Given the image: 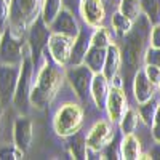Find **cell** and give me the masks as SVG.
I'll return each mask as SVG.
<instances>
[{
    "label": "cell",
    "mask_w": 160,
    "mask_h": 160,
    "mask_svg": "<svg viewBox=\"0 0 160 160\" xmlns=\"http://www.w3.org/2000/svg\"><path fill=\"white\" fill-rule=\"evenodd\" d=\"M50 55L48 48H45L42 55V66L38 69L37 78L32 85L31 91V104L34 108L43 111L51 104V101L55 99L56 93L62 83V80L66 78V71L64 66L58 64Z\"/></svg>",
    "instance_id": "1"
},
{
    "label": "cell",
    "mask_w": 160,
    "mask_h": 160,
    "mask_svg": "<svg viewBox=\"0 0 160 160\" xmlns=\"http://www.w3.org/2000/svg\"><path fill=\"white\" fill-rule=\"evenodd\" d=\"M151 21L148 19V16H138L136 19V28H133L127 35H125V43H123V50H122V62L127 68V74L125 77H133L136 74V71L139 69L138 66L141 62V59L144 58V43L148 38V31L151 29Z\"/></svg>",
    "instance_id": "2"
},
{
    "label": "cell",
    "mask_w": 160,
    "mask_h": 160,
    "mask_svg": "<svg viewBox=\"0 0 160 160\" xmlns=\"http://www.w3.org/2000/svg\"><path fill=\"white\" fill-rule=\"evenodd\" d=\"M43 0H11L8 28L18 37H24L29 26L40 16Z\"/></svg>",
    "instance_id": "3"
},
{
    "label": "cell",
    "mask_w": 160,
    "mask_h": 160,
    "mask_svg": "<svg viewBox=\"0 0 160 160\" xmlns=\"http://www.w3.org/2000/svg\"><path fill=\"white\" fill-rule=\"evenodd\" d=\"M83 123V109L75 102H66L56 111L53 118V128L61 138H69L80 131Z\"/></svg>",
    "instance_id": "4"
},
{
    "label": "cell",
    "mask_w": 160,
    "mask_h": 160,
    "mask_svg": "<svg viewBox=\"0 0 160 160\" xmlns=\"http://www.w3.org/2000/svg\"><path fill=\"white\" fill-rule=\"evenodd\" d=\"M34 58L31 55V48L28 45L24 53V58L21 62V71H19V78H18V87L15 91V102L16 109L21 112H28L29 109V102H31V91H32V85H34Z\"/></svg>",
    "instance_id": "5"
},
{
    "label": "cell",
    "mask_w": 160,
    "mask_h": 160,
    "mask_svg": "<svg viewBox=\"0 0 160 160\" xmlns=\"http://www.w3.org/2000/svg\"><path fill=\"white\" fill-rule=\"evenodd\" d=\"M28 43H24V37L13 34L10 28L2 32L0 38V62L7 64H21Z\"/></svg>",
    "instance_id": "6"
},
{
    "label": "cell",
    "mask_w": 160,
    "mask_h": 160,
    "mask_svg": "<svg viewBox=\"0 0 160 160\" xmlns=\"http://www.w3.org/2000/svg\"><path fill=\"white\" fill-rule=\"evenodd\" d=\"M93 74L85 64H78V66H69V69L66 71V80L69 82L72 90L75 91L77 98L85 102L90 95V88H91V80Z\"/></svg>",
    "instance_id": "7"
},
{
    "label": "cell",
    "mask_w": 160,
    "mask_h": 160,
    "mask_svg": "<svg viewBox=\"0 0 160 160\" xmlns=\"http://www.w3.org/2000/svg\"><path fill=\"white\" fill-rule=\"evenodd\" d=\"M50 35H51L50 26L42 19V16H38V18L29 26L28 45H29V48H31V55H32V58H34L35 62L42 58L45 48L48 47Z\"/></svg>",
    "instance_id": "8"
},
{
    "label": "cell",
    "mask_w": 160,
    "mask_h": 160,
    "mask_svg": "<svg viewBox=\"0 0 160 160\" xmlns=\"http://www.w3.org/2000/svg\"><path fill=\"white\" fill-rule=\"evenodd\" d=\"M21 64H7L0 62V104L8 106L13 102L15 91L18 87Z\"/></svg>",
    "instance_id": "9"
},
{
    "label": "cell",
    "mask_w": 160,
    "mask_h": 160,
    "mask_svg": "<svg viewBox=\"0 0 160 160\" xmlns=\"http://www.w3.org/2000/svg\"><path fill=\"white\" fill-rule=\"evenodd\" d=\"M74 40L75 38H71L68 35L51 32L50 40H48V47H47L48 51H50V56L55 59L58 64L68 66L69 64V59H71Z\"/></svg>",
    "instance_id": "10"
},
{
    "label": "cell",
    "mask_w": 160,
    "mask_h": 160,
    "mask_svg": "<svg viewBox=\"0 0 160 160\" xmlns=\"http://www.w3.org/2000/svg\"><path fill=\"white\" fill-rule=\"evenodd\" d=\"M127 109H128V104H127V95L123 88L111 87L108 99H106V111H108L109 120L112 123H118L123 114L127 112Z\"/></svg>",
    "instance_id": "11"
},
{
    "label": "cell",
    "mask_w": 160,
    "mask_h": 160,
    "mask_svg": "<svg viewBox=\"0 0 160 160\" xmlns=\"http://www.w3.org/2000/svg\"><path fill=\"white\" fill-rule=\"evenodd\" d=\"M50 31L55 32V34H62V35H68L71 38H77V35L80 34V26L74 16V11L68 10V8H62L59 11V15L55 18L50 24Z\"/></svg>",
    "instance_id": "12"
},
{
    "label": "cell",
    "mask_w": 160,
    "mask_h": 160,
    "mask_svg": "<svg viewBox=\"0 0 160 160\" xmlns=\"http://www.w3.org/2000/svg\"><path fill=\"white\" fill-rule=\"evenodd\" d=\"M112 130H111V125L109 122L106 120H99L95 125L91 127V130L88 131L87 135V146L88 149L93 151V152H98L101 151L102 148H106L111 139H112Z\"/></svg>",
    "instance_id": "13"
},
{
    "label": "cell",
    "mask_w": 160,
    "mask_h": 160,
    "mask_svg": "<svg viewBox=\"0 0 160 160\" xmlns=\"http://www.w3.org/2000/svg\"><path fill=\"white\" fill-rule=\"evenodd\" d=\"M78 11L85 24L90 28H99L106 16L102 0H80Z\"/></svg>",
    "instance_id": "14"
},
{
    "label": "cell",
    "mask_w": 160,
    "mask_h": 160,
    "mask_svg": "<svg viewBox=\"0 0 160 160\" xmlns=\"http://www.w3.org/2000/svg\"><path fill=\"white\" fill-rule=\"evenodd\" d=\"M13 138H15V146L21 151L28 152L31 149L32 138H34V127L29 117L19 115L15 120V128H13Z\"/></svg>",
    "instance_id": "15"
},
{
    "label": "cell",
    "mask_w": 160,
    "mask_h": 160,
    "mask_svg": "<svg viewBox=\"0 0 160 160\" xmlns=\"http://www.w3.org/2000/svg\"><path fill=\"white\" fill-rule=\"evenodd\" d=\"M133 93L138 104L149 101L152 96H155V85L146 75L144 69H138L136 74L133 75Z\"/></svg>",
    "instance_id": "16"
},
{
    "label": "cell",
    "mask_w": 160,
    "mask_h": 160,
    "mask_svg": "<svg viewBox=\"0 0 160 160\" xmlns=\"http://www.w3.org/2000/svg\"><path fill=\"white\" fill-rule=\"evenodd\" d=\"M109 90H111L109 88V78L102 72H98L93 75L90 95H91V99L96 104L98 109H106V99H108Z\"/></svg>",
    "instance_id": "17"
},
{
    "label": "cell",
    "mask_w": 160,
    "mask_h": 160,
    "mask_svg": "<svg viewBox=\"0 0 160 160\" xmlns=\"http://www.w3.org/2000/svg\"><path fill=\"white\" fill-rule=\"evenodd\" d=\"M91 47V34L88 31H80V34L77 35V38L74 40L72 45V53H71V59L68 66H78L83 64L85 56Z\"/></svg>",
    "instance_id": "18"
},
{
    "label": "cell",
    "mask_w": 160,
    "mask_h": 160,
    "mask_svg": "<svg viewBox=\"0 0 160 160\" xmlns=\"http://www.w3.org/2000/svg\"><path fill=\"white\" fill-rule=\"evenodd\" d=\"M106 55H108V48H101V47H95L91 45L87 56H85V61L83 64L93 72V74H98V72H102L104 69V62H106Z\"/></svg>",
    "instance_id": "19"
},
{
    "label": "cell",
    "mask_w": 160,
    "mask_h": 160,
    "mask_svg": "<svg viewBox=\"0 0 160 160\" xmlns=\"http://www.w3.org/2000/svg\"><path fill=\"white\" fill-rule=\"evenodd\" d=\"M120 66H122V51H120V48L117 45L112 43V45L108 47V55H106L102 74L111 80L115 74H118Z\"/></svg>",
    "instance_id": "20"
},
{
    "label": "cell",
    "mask_w": 160,
    "mask_h": 160,
    "mask_svg": "<svg viewBox=\"0 0 160 160\" xmlns=\"http://www.w3.org/2000/svg\"><path fill=\"white\" fill-rule=\"evenodd\" d=\"M120 158H125V160L141 158V142L133 133L123 135V139L120 142Z\"/></svg>",
    "instance_id": "21"
},
{
    "label": "cell",
    "mask_w": 160,
    "mask_h": 160,
    "mask_svg": "<svg viewBox=\"0 0 160 160\" xmlns=\"http://www.w3.org/2000/svg\"><path fill=\"white\" fill-rule=\"evenodd\" d=\"M158 106H160V102L155 96H152L149 101L139 104V108H138L139 117L148 127H152L154 120H155V115H157V111H158Z\"/></svg>",
    "instance_id": "22"
},
{
    "label": "cell",
    "mask_w": 160,
    "mask_h": 160,
    "mask_svg": "<svg viewBox=\"0 0 160 160\" xmlns=\"http://www.w3.org/2000/svg\"><path fill=\"white\" fill-rule=\"evenodd\" d=\"M64 8L62 5V0H43L42 3V13H40V16H42V19L50 26L53 21H55V18L59 15V11Z\"/></svg>",
    "instance_id": "23"
},
{
    "label": "cell",
    "mask_w": 160,
    "mask_h": 160,
    "mask_svg": "<svg viewBox=\"0 0 160 160\" xmlns=\"http://www.w3.org/2000/svg\"><path fill=\"white\" fill-rule=\"evenodd\" d=\"M111 24H112L114 32H115L118 37H125V35L133 29V21H131L130 18H127L123 13H120V11H115L114 15H112Z\"/></svg>",
    "instance_id": "24"
},
{
    "label": "cell",
    "mask_w": 160,
    "mask_h": 160,
    "mask_svg": "<svg viewBox=\"0 0 160 160\" xmlns=\"http://www.w3.org/2000/svg\"><path fill=\"white\" fill-rule=\"evenodd\" d=\"M71 142H69V151L72 154L74 158H87V151H88V146H87V138L82 136V133L77 131L75 135L69 136Z\"/></svg>",
    "instance_id": "25"
},
{
    "label": "cell",
    "mask_w": 160,
    "mask_h": 160,
    "mask_svg": "<svg viewBox=\"0 0 160 160\" xmlns=\"http://www.w3.org/2000/svg\"><path fill=\"white\" fill-rule=\"evenodd\" d=\"M141 10L152 26L160 24V0H141Z\"/></svg>",
    "instance_id": "26"
},
{
    "label": "cell",
    "mask_w": 160,
    "mask_h": 160,
    "mask_svg": "<svg viewBox=\"0 0 160 160\" xmlns=\"http://www.w3.org/2000/svg\"><path fill=\"white\" fill-rule=\"evenodd\" d=\"M118 11L123 13L127 18H130L131 21H136L138 16L142 13L141 10V0H122L118 3Z\"/></svg>",
    "instance_id": "27"
},
{
    "label": "cell",
    "mask_w": 160,
    "mask_h": 160,
    "mask_svg": "<svg viewBox=\"0 0 160 160\" xmlns=\"http://www.w3.org/2000/svg\"><path fill=\"white\" fill-rule=\"evenodd\" d=\"M138 114L133 111V109H127V112L123 114L122 120H120V130H122L123 135H130V133H135L136 127H138V122H139Z\"/></svg>",
    "instance_id": "28"
},
{
    "label": "cell",
    "mask_w": 160,
    "mask_h": 160,
    "mask_svg": "<svg viewBox=\"0 0 160 160\" xmlns=\"http://www.w3.org/2000/svg\"><path fill=\"white\" fill-rule=\"evenodd\" d=\"M91 45L101 47V48H108L109 45H112V38H111L109 29L102 28V26L95 28V32L91 34Z\"/></svg>",
    "instance_id": "29"
},
{
    "label": "cell",
    "mask_w": 160,
    "mask_h": 160,
    "mask_svg": "<svg viewBox=\"0 0 160 160\" xmlns=\"http://www.w3.org/2000/svg\"><path fill=\"white\" fill-rule=\"evenodd\" d=\"M10 24V2L0 0V32H3Z\"/></svg>",
    "instance_id": "30"
},
{
    "label": "cell",
    "mask_w": 160,
    "mask_h": 160,
    "mask_svg": "<svg viewBox=\"0 0 160 160\" xmlns=\"http://www.w3.org/2000/svg\"><path fill=\"white\" fill-rule=\"evenodd\" d=\"M24 151H21L19 148L13 146V148H3L0 149V158L2 160H8V158H13V160H19L24 157Z\"/></svg>",
    "instance_id": "31"
},
{
    "label": "cell",
    "mask_w": 160,
    "mask_h": 160,
    "mask_svg": "<svg viewBox=\"0 0 160 160\" xmlns=\"http://www.w3.org/2000/svg\"><path fill=\"white\" fill-rule=\"evenodd\" d=\"M144 64H155L160 68V48L149 47L144 53Z\"/></svg>",
    "instance_id": "32"
},
{
    "label": "cell",
    "mask_w": 160,
    "mask_h": 160,
    "mask_svg": "<svg viewBox=\"0 0 160 160\" xmlns=\"http://www.w3.org/2000/svg\"><path fill=\"white\" fill-rule=\"evenodd\" d=\"M144 72H146V75L149 77L151 82L155 87H158V83H160V68L158 66H155V64H144Z\"/></svg>",
    "instance_id": "33"
},
{
    "label": "cell",
    "mask_w": 160,
    "mask_h": 160,
    "mask_svg": "<svg viewBox=\"0 0 160 160\" xmlns=\"http://www.w3.org/2000/svg\"><path fill=\"white\" fill-rule=\"evenodd\" d=\"M151 47L160 48V24H155L151 28V35H149Z\"/></svg>",
    "instance_id": "34"
},
{
    "label": "cell",
    "mask_w": 160,
    "mask_h": 160,
    "mask_svg": "<svg viewBox=\"0 0 160 160\" xmlns=\"http://www.w3.org/2000/svg\"><path fill=\"white\" fill-rule=\"evenodd\" d=\"M152 136L157 142H160V106H158V111L155 115V120L152 123Z\"/></svg>",
    "instance_id": "35"
},
{
    "label": "cell",
    "mask_w": 160,
    "mask_h": 160,
    "mask_svg": "<svg viewBox=\"0 0 160 160\" xmlns=\"http://www.w3.org/2000/svg\"><path fill=\"white\" fill-rule=\"evenodd\" d=\"M109 82H111V85L115 87V88H123V82H125V80H122V77H120L118 74H115V75L109 80Z\"/></svg>",
    "instance_id": "36"
},
{
    "label": "cell",
    "mask_w": 160,
    "mask_h": 160,
    "mask_svg": "<svg viewBox=\"0 0 160 160\" xmlns=\"http://www.w3.org/2000/svg\"><path fill=\"white\" fill-rule=\"evenodd\" d=\"M62 5L64 8H68V10H75L78 5H80V0H62Z\"/></svg>",
    "instance_id": "37"
},
{
    "label": "cell",
    "mask_w": 160,
    "mask_h": 160,
    "mask_svg": "<svg viewBox=\"0 0 160 160\" xmlns=\"http://www.w3.org/2000/svg\"><path fill=\"white\" fill-rule=\"evenodd\" d=\"M149 155H151V158H160V142L155 146V149H154Z\"/></svg>",
    "instance_id": "38"
},
{
    "label": "cell",
    "mask_w": 160,
    "mask_h": 160,
    "mask_svg": "<svg viewBox=\"0 0 160 160\" xmlns=\"http://www.w3.org/2000/svg\"><path fill=\"white\" fill-rule=\"evenodd\" d=\"M2 115H3V106L0 104V120H2Z\"/></svg>",
    "instance_id": "39"
},
{
    "label": "cell",
    "mask_w": 160,
    "mask_h": 160,
    "mask_svg": "<svg viewBox=\"0 0 160 160\" xmlns=\"http://www.w3.org/2000/svg\"><path fill=\"white\" fill-rule=\"evenodd\" d=\"M109 2H111V3H120L122 0H109Z\"/></svg>",
    "instance_id": "40"
},
{
    "label": "cell",
    "mask_w": 160,
    "mask_h": 160,
    "mask_svg": "<svg viewBox=\"0 0 160 160\" xmlns=\"http://www.w3.org/2000/svg\"><path fill=\"white\" fill-rule=\"evenodd\" d=\"M158 93H160V83H158Z\"/></svg>",
    "instance_id": "41"
},
{
    "label": "cell",
    "mask_w": 160,
    "mask_h": 160,
    "mask_svg": "<svg viewBox=\"0 0 160 160\" xmlns=\"http://www.w3.org/2000/svg\"><path fill=\"white\" fill-rule=\"evenodd\" d=\"M0 38H2V32H0Z\"/></svg>",
    "instance_id": "42"
},
{
    "label": "cell",
    "mask_w": 160,
    "mask_h": 160,
    "mask_svg": "<svg viewBox=\"0 0 160 160\" xmlns=\"http://www.w3.org/2000/svg\"><path fill=\"white\" fill-rule=\"evenodd\" d=\"M7 2H11V0H7Z\"/></svg>",
    "instance_id": "43"
}]
</instances>
